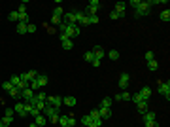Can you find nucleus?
Segmentation results:
<instances>
[{
    "label": "nucleus",
    "instance_id": "nucleus-1",
    "mask_svg": "<svg viewBox=\"0 0 170 127\" xmlns=\"http://www.w3.org/2000/svg\"><path fill=\"white\" fill-rule=\"evenodd\" d=\"M98 8H100V2H98V0H91V2H89V6H87V10L83 11V15H85V17H89V15H96Z\"/></svg>",
    "mask_w": 170,
    "mask_h": 127
},
{
    "label": "nucleus",
    "instance_id": "nucleus-9",
    "mask_svg": "<svg viewBox=\"0 0 170 127\" xmlns=\"http://www.w3.org/2000/svg\"><path fill=\"white\" fill-rule=\"evenodd\" d=\"M140 95H142V99H144V101H149V99H151V87L144 85L140 89Z\"/></svg>",
    "mask_w": 170,
    "mask_h": 127
},
{
    "label": "nucleus",
    "instance_id": "nucleus-41",
    "mask_svg": "<svg viewBox=\"0 0 170 127\" xmlns=\"http://www.w3.org/2000/svg\"><path fill=\"white\" fill-rule=\"evenodd\" d=\"M17 11H19V13H25V11H27V2H23L21 6L17 8Z\"/></svg>",
    "mask_w": 170,
    "mask_h": 127
},
{
    "label": "nucleus",
    "instance_id": "nucleus-26",
    "mask_svg": "<svg viewBox=\"0 0 170 127\" xmlns=\"http://www.w3.org/2000/svg\"><path fill=\"white\" fill-rule=\"evenodd\" d=\"M0 87H2L4 91H8V93H10V91H11V87H13V85H11V82H2V84H0Z\"/></svg>",
    "mask_w": 170,
    "mask_h": 127
},
{
    "label": "nucleus",
    "instance_id": "nucleus-45",
    "mask_svg": "<svg viewBox=\"0 0 170 127\" xmlns=\"http://www.w3.org/2000/svg\"><path fill=\"white\" fill-rule=\"evenodd\" d=\"M140 2H142V0H132V2H131V6H132V8H134V10H136V8L140 6Z\"/></svg>",
    "mask_w": 170,
    "mask_h": 127
},
{
    "label": "nucleus",
    "instance_id": "nucleus-37",
    "mask_svg": "<svg viewBox=\"0 0 170 127\" xmlns=\"http://www.w3.org/2000/svg\"><path fill=\"white\" fill-rule=\"evenodd\" d=\"M47 121H51V123H57V125H59V114H55V116L47 118Z\"/></svg>",
    "mask_w": 170,
    "mask_h": 127
},
{
    "label": "nucleus",
    "instance_id": "nucleus-42",
    "mask_svg": "<svg viewBox=\"0 0 170 127\" xmlns=\"http://www.w3.org/2000/svg\"><path fill=\"white\" fill-rule=\"evenodd\" d=\"M36 108H38V110H40V112H42V110H44V108H46V102H42V101H38V102H36Z\"/></svg>",
    "mask_w": 170,
    "mask_h": 127
},
{
    "label": "nucleus",
    "instance_id": "nucleus-27",
    "mask_svg": "<svg viewBox=\"0 0 170 127\" xmlns=\"http://www.w3.org/2000/svg\"><path fill=\"white\" fill-rule=\"evenodd\" d=\"M91 116H89V114H87V116H83L81 118V125H85V127H89V125H91Z\"/></svg>",
    "mask_w": 170,
    "mask_h": 127
},
{
    "label": "nucleus",
    "instance_id": "nucleus-22",
    "mask_svg": "<svg viewBox=\"0 0 170 127\" xmlns=\"http://www.w3.org/2000/svg\"><path fill=\"white\" fill-rule=\"evenodd\" d=\"M108 57H110L112 61H117V59H119V51H117V49H110V51H108Z\"/></svg>",
    "mask_w": 170,
    "mask_h": 127
},
{
    "label": "nucleus",
    "instance_id": "nucleus-49",
    "mask_svg": "<svg viewBox=\"0 0 170 127\" xmlns=\"http://www.w3.org/2000/svg\"><path fill=\"white\" fill-rule=\"evenodd\" d=\"M81 127H85V125H81Z\"/></svg>",
    "mask_w": 170,
    "mask_h": 127
},
{
    "label": "nucleus",
    "instance_id": "nucleus-5",
    "mask_svg": "<svg viewBox=\"0 0 170 127\" xmlns=\"http://www.w3.org/2000/svg\"><path fill=\"white\" fill-rule=\"evenodd\" d=\"M51 106H55V108H60V104H63V97H59V95H53V97H47V101Z\"/></svg>",
    "mask_w": 170,
    "mask_h": 127
},
{
    "label": "nucleus",
    "instance_id": "nucleus-38",
    "mask_svg": "<svg viewBox=\"0 0 170 127\" xmlns=\"http://www.w3.org/2000/svg\"><path fill=\"white\" fill-rule=\"evenodd\" d=\"M13 108H6V110H4V116H8V118H13Z\"/></svg>",
    "mask_w": 170,
    "mask_h": 127
},
{
    "label": "nucleus",
    "instance_id": "nucleus-18",
    "mask_svg": "<svg viewBox=\"0 0 170 127\" xmlns=\"http://www.w3.org/2000/svg\"><path fill=\"white\" fill-rule=\"evenodd\" d=\"M63 102H64L66 106H70V108H72V106H76V97H64Z\"/></svg>",
    "mask_w": 170,
    "mask_h": 127
},
{
    "label": "nucleus",
    "instance_id": "nucleus-7",
    "mask_svg": "<svg viewBox=\"0 0 170 127\" xmlns=\"http://www.w3.org/2000/svg\"><path fill=\"white\" fill-rule=\"evenodd\" d=\"M125 8H127V4H125V2H117L115 8H113V11H115L119 17H125Z\"/></svg>",
    "mask_w": 170,
    "mask_h": 127
},
{
    "label": "nucleus",
    "instance_id": "nucleus-46",
    "mask_svg": "<svg viewBox=\"0 0 170 127\" xmlns=\"http://www.w3.org/2000/svg\"><path fill=\"white\" fill-rule=\"evenodd\" d=\"M110 19H119V15H117V13H115V11H113V10H112V11H110Z\"/></svg>",
    "mask_w": 170,
    "mask_h": 127
},
{
    "label": "nucleus",
    "instance_id": "nucleus-29",
    "mask_svg": "<svg viewBox=\"0 0 170 127\" xmlns=\"http://www.w3.org/2000/svg\"><path fill=\"white\" fill-rule=\"evenodd\" d=\"M53 15H55V17H63V15H64V11H63V8H60V6H57V8H55V10H53Z\"/></svg>",
    "mask_w": 170,
    "mask_h": 127
},
{
    "label": "nucleus",
    "instance_id": "nucleus-44",
    "mask_svg": "<svg viewBox=\"0 0 170 127\" xmlns=\"http://www.w3.org/2000/svg\"><path fill=\"white\" fill-rule=\"evenodd\" d=\"M51 23H53V25H60V17H55V15H51Z\"/></svg>",
    "mask_w": 170,
    "mask_h": 127
},
{
    "label": "nucleus",
    "instance_id": "nucleus-23",
    "mask_svg": "<svg viewBox=\"0 0 170 127\" xmlns=\"http://www.w3.org/2000/svg\"><path fill=\"white\" fill-rule=\"evenodd\" d=\"M11 121H13V118H8V116H4L2 120H0V127H8L11 123Z\"/></svg>",
    "mask_w": 170,
    "mask_h": 127
},
{
    "label": "nucleus",
    "instance_id": "nucleus-28",
    "mask_svg": "<svg viewBox=\"0 0 170 127\" xmlns=\"http://www.w3.org/2000/svg\"><path fill=\"white\" fill-rule=\"evenodd\" d=\"M8 19H10V21H17V23H19V13H17V10L11 11V13L8 15Z\"/></svg>",
    "mask_w": 170,
    "mask_h": 127
},
{
    "label": "nucleus",
    "instance_id": "nucleus-32",
    "mask_svg": "<svg viewBox=\"0 0 170 127\" xmlns=\"http://www.w3.org/2000/svg\"><path fill=\"white\" fill-rule=\"evenodd\" d=\"M83 59H85V61H89V63H93V59H95V55H93V51H85Z\"/></svg>",
    "mask_w": 170,
    "mask_h": 127
},
{
    "label": "nucleus",
    "instance_id": "nucleus-25",
    "mask_svg": "<svg viewBox=\"0 0 170 127\" xmlns=\"http://www.w3.org/2000/svg\"><path fill=\"white\" fill-rule=\"evenodd\" d=\"M17 32L19 34H27V25L25 23H17Z\"/></svg>",
    "mask_w": 170,
    "mask_h": 127
},
{
    "label": "nucleus",
    "instance_id": "nucleus-15",
    "mask_svg": "<svg viewBox=\"0 0 170 127\" xmlns=\"http://www.w3.org/2000/svg\"><path fill=\"white\" fill-rule=\"evenodd\" d=\"M136 108H138L142 114H145V112L149 110V104H148V101H142V102H138V104H136Z\"/></svg>",
    "mask_w": 170,
    "mask_h": 127
},
{
    "label": "nucleus",
    "instance_id": "nucleus-21",
    "mask_svg": "<svg viewBox=\"0 0 170 127\" xmlns=\"http://www.w3.org/2000/svg\"><path fill=\"white\" fill-rule=\"evenodd\" d=\"M59 125H60V127H68V116L59 114Z\"/></svg>",
    "mask_w": 170,
    "mask_h": 127
},
{
    "label": "nucleus",
    "instance_id": "nucleus-30",
    "mask_svg": "<svg viewBox=\"0 0 170 127\" xmlns=\"http://www.w3.org/2000/svg\"><path fill=\"white\" fill-rule=\"evenodd\" d=\"M131 101H134L136 104H138V102H142L144 99H142V95H140V93H134V95H131Z\"/></svg>",
    "mask_w": 170,
    "mask_h": 127
},
{
    "label": "nucleus",
    "instance_id": "nucleus-47",
    "mask_svg": "<svg viewBox=\"0 0 170 127\" xmlns=\"http://www.w3.org/2000/svg\"><path fill=\"white\" fill-rule=\"evenodd\" d=\"M93 65H95V66H100V59L95 57V59H93Z\"/></svg>",
    "mask_w": 170,
    "mask_h": 127
},
{
    "label": "nucleus",
    "instance_id": "nucleus-3",
    "mask_svg": "<svg viewBox=\"0 0 170 127\" xmlns=\"http://www.w3.org/2000/svg\"><path fill=\"white\" fill-rule=\"evenodd\" d=\"M129 84H131V76H129V72H121V76H119V87L121 89H127Z\"/></svg>",
    "mask_w": 170,
    "mask_h": 127
},
{
    "label": "nucleus",
    "instance_id": "nucleus-12",
    "mask_svg": "<svg viewBox=\"0 0 170 127\" xmlns=\"http://www.w3.org/2000/svg\"><path fill=\"white\" fill-rule=\"evenodd\" d=\"M47 82H49V80H47L46 74H38V76H36V84H38L40 87H46V85H47Z\"/></svg>",
    "mask_w": 170,
    "mask_h": 127
},
{
    "label": "nucleus",
    "instance_id": "nucleus-36",
    "mask_svg": "<svg viewBox=\"0 0 170 127\" xmlns=\"http://www.w3.org/2000/svg\"><path fill=\"white\" fill-rule=\"evenodd\" d=\"M153 59H155V53H153V51H145V61H153Z\"/></svg>",
    "mask_w": 170,
    "mask_h": 127
},
{
    "label": "nucleus",
    "instance_id": "nucleus-10",
    "mask_svg": "<svg viewBox=\"0 0 170 127\" xmlns=\"http://www.w3.org/2000/svg\"><path fill=\"white\" fill-rule=\"evenodd\" d=\"M32 97H34V91H32V89H30V87H27V89H23V91H21V99H25V101H27V102H28V101H30V99H32Z\"/></svg>",
    "mask_w": 170,
    "mask_h": 127
},
{
    "label": "nucleus",
    "instance_id": "nucleus-31",
    "mask_svg": "<svg viewBox=\"0 0 170 127\" xmlns=\"http://www.w3.org/2000/svg\"><path fill=\"white\" fill-rule=\"evenodd\" d=\"M161 19H163V21H170V11L163 10V11H161Z\"/></svg>",
    "mask_w": 170,
    "mask_h": 127
},
{
    "label": "nucleus",
    "instance_id": "nucleus-34",
    "mask_svg": "<svg viewBox=\"0 0 170 127\" xmlns=\"http://www.w3.org/2000/svg\"><path fill=\"white\" fill-rule=\"evenodd\" d=\"M89 25H95V23H98L100 21V19H98V15H89Z\"/></svg>",
    "mask_w": 170,
    "mask_h": 127
},
{
    "label": "nucleus",
    "instance_id": "nucleus-13",
    "mask_svg": "<svg viewBox=\"0 0 170 127\" xmlns=\"http://www.w3.org/2000/svg\"><path fill=\"white\" fill-rule=\"evenodd\" d=\"M157 120V116H155V112H151V110H148V112L144 114V123H148V121H155Z\"/></svg>",
    "mask_w": 170,
    "mask_h": 127
},
{
    "label": "nucleus",
    "instance_id": "nucleus-8",
    "mask_svg": "<svg viewBox=\"0 0 170 127\" xmlns=\"http://www.w3.org/2000/svg\"><path fill=\"white\" fill-rule=\"evenodd\" d=\"M91 51H93V55H95L96 59H102L104 55H106V49H104V47H100V46H95Z\"/></svg>",
    "mask_w": 170,
    "mask_h": 127
},
{
    "label": "nucleus",
    "instance_id": "nucleus-11",
    "mask_svg": "<svg viewBox=\"0 0 170 127\" xmlns=\"http://www.w3.org/2000/svg\"><path fill=\"white\" fill-rule=\"evenodd\" d=\"M13 112H17L21 118H25V116H27V112H25V104H23V102H15V108H13Z\"/></svg>",
    "mask_w": 170,
    "mask_h": 127
},
{
    "label": "nucleus",
    "instance_id": "nucleus-24",
    "mask_svg": "<svg viewBox=\"0 0 170 127\" xmlns=\"http://www.w3.org/2000/svg\"><path fill=\"white\" fill-rule=\"evenodd\" d=\"M148 68L151 70V72H155V70L159 68V63H157L155 59H153V61H149V63H148Z\"/></svg>",
    "mask_w": 170,
    "mask_h": 127
},
{
    "label": "nucleus",
    "instance_id": "nucleus-33",
    "mask_svg": "<svg viewBox=\"0 0 170 127\" xmlns=\"http://www.w3.org/2000/svg\"><path fill=\"white\" fill-rule=\"evenodd\" d=\"M36 29H38V27H36V25H34V23H28V25H27V32H28V34H32V32H36Z\"/></svg>",
    "mask_w": 170,
    "mask_h": 127
},
{
    "label": "nucleus",
    "instance_id": "nucleus-39",
    "mask_svg": "<svg viewBox=\"0 0 170 127\" xmlns=\"http://www.w3.org/2000/svg\"><path fill=\"white\" fill-rule=\"evenodd\" d=\"M36 99H38V101H42V102H46L47 101V95L46 93H38V95H36Z\"/></svg>",
    "mask_w": 170,
    "mask_h": 127
},
{
    "label": "nucleus",
    "instance_id": "nucleus-4",
    "mask_svg": "<svg viewBox=\"0 0 170 127\" xmlns=\"http://www.w3.org/2000/svg\"><path fill=\"white\" fill-rule=\"evenodd\" d=\"M42 112H44V116H46V118H51V116H55V114H59L60 110L55 108V106H51L49 102H46V108H44Z\"/></svg>",
    "mask_w": 170,
    "mask_h": 127
},
{
    "label": "nucleus",
    "instance_id": "nucleus-2",
    "mask_svg": "<svg viewBox=\"0 0 170 127\" xmlns=\"http://www.w3.org/2000/svg\"><path fill=\"white\" fill-rule=\"evenodd\" d=\"M159 93L163 97H166V101L170 99V82H159Z\"/></svg>",
    "mask_w": 170,
    "mask_h": 127
},
{
    "label": "nucleus",
    "instance_id": "nucleus-14",
    "mask_svg": "<svg viewBox=\"0 0 170 127\" xmlns=\"http://www.w3.org/2000/svg\"><path fill=\"white\" fill-rule=\"evenodd\" d=\"M46 121H47V118L44 116V114H40V116L34 118V123L38 125V127H44V125H46Z\"/></svg>",
    "mask_w": 170,
    "mask_h": 127
},
{
    "label": "nucleus",
    "instance_id": "nucleus-17",
    "mask_svg": "<svg viewBox=\"0 0 170 127\" xmlns=\"http://www.w3.org/2000/svg\"><path fill=\"white\" fill-rule=\"evenodd\" d=\"M10 97H11V99H15V101H19V99H21V89H17V87H11Z\"/></svg>",
    "mask_w": 170,
    "mask_h": 127
},
{
    "label": "nucleus",
    "instance_id": "nucleus-40",
    "mask_svg": "<svg viewBox=\"0 0 170 127\" xmlns=\"http://www.w3.org/2000/svg\"><path fill=\"white\" fill-rule=\"evenodd\" d=\"M68 127H76V118L74 116H68Z\"/></svg>",
    "mask_w": 170,
    "mask_h": 127
},
{
    "label": "nucleus",
    "instance_id": "nucleus-43",
    "mask_svg": "<svg viewBox=\"0 0 170 127\" xmlns=\"http://www.w3.org/2000/svg\"><path fill=\"white\" fill-rule=\"evenodd\" d=\"M145 127H161V125H159V121L155 120V121H148V123H145Z\"/></svg>",
    "mask_w": 170,
    "mask_h": 127
},
{
    "label": "nucleus",
    "instance_id": "nucleus-48",
    "mask_svg": "<svg viewBox=\"0 0 170 127\" xmlns=\"http://www.w3.org/2000/svg\"><path fill=\"white\" fill-rule=\"evenodd\" d=\"M28 127H38V125H36V123H30V125H28Z\"/></svg>",
    "mask_w": 170,
    "mask_h": 127
},
{
    "label": "nucleus",
    "instance_id": "nucleus-20",
    "mask_svg": "<svg viewBox=\"0 0 170 127\" xmlns=\"http://www.w3.org/2000/svg\"><path fill=\"white\" fill-rule=\"evenodd\" d=\"M112 102H113V101H112L110 97H104L102 102H100V106H102V108H112Z\"/></svg>",
    "mask_w": 170,
    "mask_h": 127
},
{
    "label": "nucleus",
    "instance_id": "nucleus-6",
    "mask_svg": "<svg viewBox=\"0 0 170 127\" xmlns=\"http://www.w3.org/2000/svg\"><path fill=\"white\" fill-rule=\"evenodd\" d=\"M98 116H100V120H110V118H112V110L110 108H102V106H100V108H98Z\"/></svg>",
    "mask_w": 170,
    "mask_h": 127
},
{
    "label": "nucleus",
    "instance_id": "nucleus-16",
    "mask_svg": "<svg viewBox=\"0 0 170 127\" xmlns=\"http://www.w3.org/2000/svg\"><path fill=\"white\" fill-rule=\"evenodd\" d=\"M115 99L117 101H131V93L129 91H121L119 95H115Z\"/></svg>",
    "mask_w": 170,
    "mask_h": 127
},
{
    "label": "nucleus",
    "instance_id": "nucleus-19",
    "mask_svg": "<svg viewBox=\"0 0 170 127\" xmlns=\"http://www.w3.org/2000/svg\"><path fill=\"white\" fill-rule=\"evenodd\" d=\"M60 46H63L64 49H74V42H72L70 38H68V40H63V42H60Z\"/></svg>",
    "mask_w": 170,
    "mask_h": 127
},
{
    "label": "nucleus",
    "instance_id": "nucleus-35",
    "mask_svg": "<svg viewBox=\"0 0 170 127\" xmlns=\"http://www.w3.org/2000/svg\"><path fill=\"white\" fill-rule=\"evenodd\" d=\"M91 120H100V116H98V108H95V110H91Z\"/></svg>",
    "mask_w": 170,
    "mask_h": 127
}]
</instances>
